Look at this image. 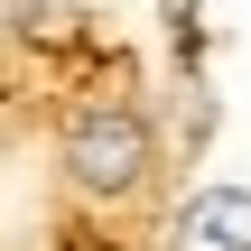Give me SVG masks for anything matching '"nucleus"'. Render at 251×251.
Instances as JSON below:
<instances>
[{
	"mask_svg": "<svg viewBox=\"0 0 251 251\" xmlns=\"http://www.w3.org/2000/svg\"><path fill=\"white\" fill-rule=\"evenodd\" d=\"M149 158H158V140H149V121L130 102H84L65 121V177L84 196H130L149 177Z\"/></svg>",
	"mask_w": 251,
	"mask_h": 251,
	"instance_id": "obj_1",
	"label": "nucleus"
},
{
	"mask_svg": "<svg viewBox=\"0 0 251 251\" xmlns=\"http://www.w3.org/2000/svg\"><path fill=\"white\" fill-rule=\"evenodd\" d=\"M186 242L251 251V186H196V196H186Z\"/></svg>",
	"mask_w": 251,
	"mask_h": 251,
	"instance_id": "obj_2",
	"label": "nucleus"
}]
</instances>
